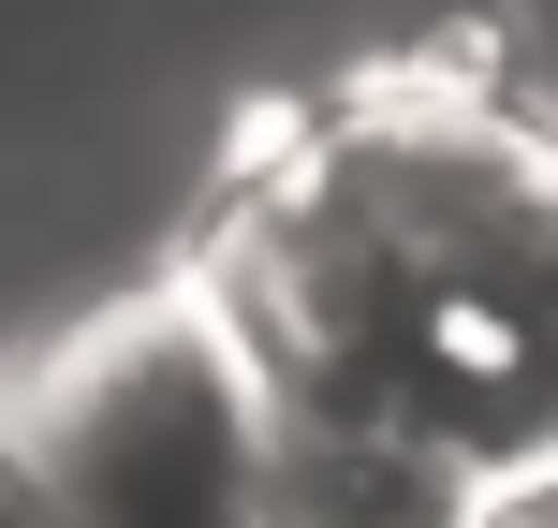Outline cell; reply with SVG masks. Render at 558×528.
Returning a JSON list of instances; mask_svg holds the SVG:
<instances>
[{
    "label": "cell",
    "instance_id": "obj_1",
    "mask_svg": "<svg viewBox=\"0 0 558 528\" xmlns=\"http://www.w3.org/2000/svg\"><path fill=\"white\" fill-rule=\"evenodd\" d=\"M192 279L251 323L279 412H367L558 484V133L471 74H353L235 147Z\"/></svg>",
    "mask_w": 558,
    "mask_h": 528
},
{
    "label": "cell",
    "instance_id": "obj_2",
    "mask_svg": "<svg viewBox=\"0 0 558 528\" xmlns=\"http://www.w3.org/2000/svg\"><path fill=\"white\" fill-rule=\"evenodd\" d=\"M279 382L192 265L59 323L0 396V470L29 528H265Z\"/></svg>",
    "mask_w": 558,
    "mask_h": 528
},
{
    "label": "cell",
    "instance_id": "obj_3",
    "mask_svg": "<svg viewBox=\"0 0 558 528\" xmlns=\"http://www.w3.org/2000/svg\"><path fill=\"white\" fill-rule=\"evenodd\" d=\"M514 500L471 470V455L412 441V426L367 412H279L265 455V528H500Z\"/></svg>",
    "mask_w": 558,
    "mask_h": 528
},
{
    "label": "cell",
    "instance_id": "obj_4",
    "mask_svg": "<svg viewBox=\"0 0 558 528\" xmlns=\"http://www.w3.org/2000/svg\"><path fill=\"white\" fill-rule=\"evenodd\" d=\"M500 528H558V484H530V500H514V514H500Z\"/></svg>",
    "mask_w": 558,
    "mask_h": 528
}]
</instances>
